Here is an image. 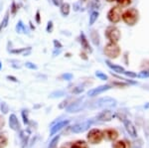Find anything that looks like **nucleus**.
Returning a JSON list of instances; mask_svg holds the SVG:
<instances>
[{
	"label": "nucleus",
	"instance_id": "obj_4",
	"mask_svg": "<svg viewBox=\"0 0 149 148\" xmlns=\"http://www.w3.org/2000/svg\"><path fill=\"white\" fill-rule=\"evenodd\" d=\"M121 15H122V8L118 5L113 6L109 9L107 14V18L112 25L117 24L121 21Z\"/></svg>",
	"mask_w": 149,
	"mask_h": 148
},
{
	"label": "nucleus",
	"instance_id": "obj_11",
	"mask_svg": "<svg viewBox=\"0 0 149 148\" xmlns=\"http://www.w3.org/2000/svg\"><path fill=\"white\" fill-rule=\"evenodd\" d=\"M79 41L81 43V46L83 48V50L85 52H88V53H92L93 52V49L90 45V42H88V38H86V34L84 32H81L80 34V38H79Z\"/></svg>",
	"mask_w": 149,
	"mask_h": 148
},
{
	"label": "nucleus",
	"instance_id": "obj_19",
	"mask_svg": "<svg viewBox=\"0 0 149 148\" xmlns=\"http://www.w3.org/2000/svg\"><path fill=\"white\" fill-rule=\"evenodd\" d=\"M90 37H91V40H92L93 44L95 45V46H98V45L100 44V35H98V33L95 30H92V31H91Z\"/></svg>",
	"mask_w": 149,
	"mask_h": 148
},
{
	"label": "nucleus",
	"instance_id": "obj_42",
	"mask_svg": "<svg viewBox=\"0 0 149 148\" xmlns=\"http://www.w3.org/2000/svg\"><path fill=\"white\" fill-rule=\"evenodd\" d=\"M123 75H125L126 77H129V78H136L137 77V74L133 73V72H129V71H125L123 73Z\"/></svg>",
	"mask_w": 149,
	"mask_h": 148
},
{
	"label": "nucleus",
	"instance_id": "obj_48",
	"mask_svg": "<svg viewBox=\"0 0 149 148\" xmlns=\"http://www.w3.org/2000/svg\"><path fill=\"white\" fill-rule=\"evenodd\" d=\"M81 58H83L84 60H88V57H86L85 53H81Z\"/></svg>",
	"mask_w": 149,
	"mask_h": 148
},
{
	"label": "nucleus",
	"instance_id": "obj_45",
	"mask_svg": "<svg viewBox=\"0 0 149 148\" xmlns=\"http://www.w3.org/2000/svg\"><path fill=\"white\" fill-rule=\"evenodd\" d=\"M6 79H7V80H9V81H11V82H13V83H18L17 78L13 77V76H7Z\"/></svg>",
	"mask_w": 149,
	"mask_h": 148
},
{
	"label": "nucleus",
	"instance_id": "obj_25",
	"mask_svg": "<svg viewBox=\"0 0 149 148\" xmlns=\"http://www.w3.org/2000/svg\"><path fill=\"white\" fill-rule=\"evenodd\" d=\"M100 5V1L98 0H90L88 1V9L90 10H93V11H95V9H97L98 8Z\"/></svg>",
	"mask_w": 149,
	"mask_h": 148
},
{
	"label": "nucleus",
	"instance_id": "obj_14",
	"mask_svg": "<svg viewBox=\"0 0 149 148\" xmlns=\"http://www.w3.org/2000/svg\"><path fill=\"white\" fill-rule=\"evenodd\" d=\"M9 127L11 128L12 130L14 131H19L20 130V123H19V120L17 118V116L14 113L10 114L9 116Z\"/></svg>",
	"mask_w": 149,
	"mask_h": 148
},
{
	"label": "nucleus",
	"instance_id": "obj_51",
	"mask_svg": "<svg viewBox=\"0 0 149 148\" xmlns=\"http://www.w3.org/2000/svg\"><path fill=\"white\" fill-rule=\"evenodd\" d=\"M62 148H68V146H66V145H64V146L62 147Z\"/></svg>",
	"mask_w": 149,
	"mask_h": 148
},
{
	"label": "nucleus",
	"instance_id": "obj_31",
	"mask_svg": "<svg viewBox=\"0 0 149 148\" xmlns=\"http://www.w3.org/2000/svg\"><path fill=\"white\" fill-rule=\"evenodd\" d=\"M21 115H22V118H23V122H24V124H29L28 110H26V109H23L22 113H21Z\"/></svg>",
	"mask_w": 149,
	"mask_h": 148
},
{
	"label": "nucleus",
	"instance_id": "obj_29",
	"mask_svg": "<svg viewBox=\"0 0 149 148\" xmlns=\"http://www.w3.org/2000/svg\"><path fill=\"white\" fill-rule=\"evenodd\" d=\"M0 109H1V111L3 113V114L8 113V111H9L8 104H7L5 101H1L0 102Z\"/></svg>",
	"mask_w": 149,
	"mask_h": 148
},
{
	"label": "nucleus",
	"instance_id": "obj_9",
	"mask_svg": "<svg viewBox=\"0 0 149 148\" xmlns=\"http://www.w3.org/2000/svg\"><path fill=\"white\" fill-rule=\"evenodd\" d=\"M110 89H111V85H100V87H97V88H95V89H93V90H90L86 94H88V97H97V95L102 94V92H107V90H109Z\"/></svg>",
	"mask_w": 149,
	"mask_h": 148
},
{
	"label": "nucleus",
	"instance_id": "obj_28",
	"mask_svg": "<svg viewBox=\"0 0 149 148\" xmlns=\"http://www.w3.org/2000/svg\"><path fill=\"white\" fill-rule=\"evenodd\" d=\"M112 148H126V144L122 140H118L112 143Z\"/></svg>",
	"mask_w": 149,
	"mask_h": 148
},
{
	"label": "nucleus",
	"instance_id": "obj_37",
	"mask_svg": "<svg viewBox=\"0 0 149 148\" xmlns=\"http://www.w3.org/2000/svg\"><path fill=\"white\" fill-rule=\"evenodd\" d=\"M53 29H54V23H53V21H51V20L48 21L47 26H46V31L48 33H52Z\"/></svg>",
	"mask_w": 149,
	"mask_h": 148
},
{
	"label": "nucleus",
	"instance_id": "obj_1",
	"mask_svg": "<svg viewBox=\"0 0 149 148\" xmlns=\"http://www.w3.org/2000/svg\"><path fill=\"white\" fill-rule=\"evenodd\" d=\"M121 19L126 25L134 26L139 20V12L135 8H128L122 12Z\"/></svg>",
	"mask_w": 149,
	"mask_h": 148
},
{
	"label": "nucleus",
	"instance_id": "obj_2",
	"mask_svg": "<svg viewBox=\"0 0 149 148\" xmlns=\"http://www.w3.org/2000/svg\"><path fill=\"white\" fill-rule=\"evenodd\" d=\"M103 53H104V55L107 57V58L116 59V58H118V57L120 56L121 49H120V47L118 46V44H117V43L109 42L104 46Z\"/></svg>",
	"mask_w": 149,
	"mask_h": 148
},
{
	"label": "nucleus",
	"instance_id": "obj_17",
	"mask_svg": "<svg viewBox=\"0 0 149 148\" xmlns=\"http://www.w3.org/2000/svg\"><path fill=\"white\" fill-rule=\"evenodd\" d=\"M105 64L107 65V67L110 69V70H112L115 73H118V74H123L124 72H125V69L123 68V67L119 66V65H115V64H112L111 62L109 61V60H107L105 61Z\"/></svg>",
	"mask_w": 149,
	"mask_h": 148
},
{
	"label": "nucleus",
	"instance_id": "obj_26",
	"mask_svg": "<svg viewBox=\"0 0 149 148\" xmlns=\"http://www.w3.org/2000/svg\"><path fill=\"white\" fill-rule=\"evenodd\" d=\"M19 10V7H18V4L16 3L15 1H12L11 5H10V9H9V12H10V14L12 16H15L16 14H17V12Z\"/></svg>",
	"mask_w": 149,
	"mask_h": 148
},
{
	"label": "nucleus",
	"instance_id": "obj_5",
	"mask_svg": "<svg viewBox=\"0 0 149 148\" xmlns=\"http://www.w3.org/2000/svg\"><path fill=\"white\" fill-rule=\"evenodd\" d=\"M86 138H88V141L91 144H98L103 139L102 131H100V129H92L88 132Z\"/></svg>",
	"mask_w": 149,
	"mask_h": 148
},
{
	"label": "nucleus",
	"instance_id": "obj_10",
	"mask_svg": "<svg viewBox=\"0 0 149 148\" xmlns=\"http://www.w3.org/2000/svg\"><path fill=\"white\" fill-rule=\"evenodd\" d=\"M115 113L111 110H103L100 113L97 114V119L98 121H102V122H105V121H110L112 120L115 117Z\"/></svg>",
	"mask_w": 149,
	"mask_h": 148
},
{
	"label": "nucleus",
	"instance_id": "obj_7",
	"mask_svg": "<svg viewBox=\"0 0 149 148\" xmlns=\"http://www.w3.org/2000/svg\"><path fill=\"white\" fill-rule=\"evenodd\" d=\"M93 123V120H86L84 122L78 123V124H74L73 127H72V131L74 133H81V132H85L86 130H88V128L92 126V124Z\"/></svg>",
	"mask_w": 149,
	"mask_h": 148
},
{
	"label": "nucleus",
	"instance_id": "obj_24",
	"mask_svg": "<svg viewBox=\"0 0 149 148\" xmlns=\"http://www.w3.org/2000/svg\"><path fill=\"white\" fill-rule=\"evenodd\" d=\"M29 49H31V47H27V48H20V49H12V50H8V52L10 54H15V55H23L26 51H28Z\"/></svg>",
	"mask_w": 149,
	"mask_h": 148
},
{
	"label": "nucleus",
	"instance_id": "obj_8",
	"mask_svg": "<svg viewBox=\"0 0 149 148\" xmlns=\"http://www.w3.org/2000/svg\"><path fill=\"white\" fill-rule=\"evenodd\" d=\"M120 120H122V122H123L124 127H125L127 133H128V134L133 138L137 137V131H136V128L134 127V125L132 124L131 121L128 120L127 118H124V117H122V118L120 117Z\"/></svg>",
	"mask_w": 149,
	"mask_h": 148
},
{
	"label": "nucleus",
	"instance_id": "obj_44",
	"mask_svg": "<svg viewBox=\"0 0 149 148\" xmlns=\"http://www.w3.org/2000/svg\"><path fill=\"white\" fill-rule=\"evenodd\" d=\"M4 125H5V119L2 115H0V130L4 127Z\"/></svg>",
	"mask_w": 149,
	"mask_h": 148
},
{
	"label": "nucleus",
	"instance_id": "obj_13",
	"mask_svg": "<svg viewBox=\"0 0 149 148\" xmlns=\"http://www.w3.org/2000/svg\"><path fill=\"white\" fill-rule=\"evenodd\" d=\"M102 137L107 141H114L118 137V132L115 129H105L102 131Z\"/></svg>",
	"mask_w": 149,
	"mask_h": 148
},
{
	"label": "nucleus",
	"instance_id": "obj_46",
	"mask_svg": "<svg viewBox=\"0 0 149 148\" xmlns=\"http://www.w3.org/2000/svg\"><path fill=\"white\" fill-rule=\"evenodd\" d=\"M61 52H62V49H55L54 50V52H53V57H57L58 55H60L61 54Z\"/></svg>",
	"mask_w": 149,
	"mask_h": 148
},
{
	"label": "nucleus",
	"instance_id": "obj_41",
	"mask_svg": "<svg viewBox=\"0 0 149 148\" xmlns=\"http://www.w3.org/2000/svg\"><path fill=\"white\" fill-rule=\"evenodd\" d=\"M137 77L141 78V79H145V78H148L149 77V72L148 71H142L137 75Z\"/></svg>",
	"mask_w": 149,
	"mask_h": 148
},
{
	"label": "nucleus",
	"instance_id": "obj_50",
	"mask_svg": "<svg viewBox=\"0 0 149 148\" xmlns=\"http://www.w3.org/2000/svg\"><path fill=\"white\" fill-rule=\"evenodd\" d=\"M107 2H113V1H115V0H107Z\"/></svg>",
	"mask_w": 149,
	"mask_h": 148
},
{
	"label": "nucleus",
	"instance_id": "obj_38",
	"mask_svg": "<svg viewBox=\"0 0 149 148\" xmlns=\"http://www.w3.org/2000/svg\"><path fill=\"white\" fill-rule=\"evenodd\" d=\"M84 88L83 87H76V88H74V90H72V92L74 94H81V92H84Z\"/></svg>",
	"mask_w": 149,
	"mask_h": 148
},
{
	"label": "nucleus",
	"instance_id": "obj_6",
	"mask_svg": "<svg viewBox=\"0 0 149 148\" xmlns=\"http://www.w3.org/2000/svg\"><path fill=\"white\" fill-rule=\"evenodd\" d=\"M117 101H115L112 97H102V99H98L95 102V104L93 106V107H114L116 106Z\"/></svg>",
	"mask_w": 149,
	"mask_h": 148
},
{
	"label": "nucleus",
	"instance_id": "obj_40",
	"mask_svg": "<svg viewBox=\"0 0 149 148\" xmlns=\"http://www.w3.org/2000/svg\"><path fill=\"white\" fill-rule=\"evenodd\" d=\"M53 44H54V48L55 49H62L63 48V44H62L60 41H58V40H53Z\"/></svg>",
	"mask_w": 149,
	"mask_h": 148
},
{
	"label": "nucleus",
	"instance_id": "obj_36",
	"mask_svg": "<svg viewBox=\"0 0 149 148\" xmlns=\"http://www.w3.org/2000/svg\"><path fill=\"white\" fill-rule=\"evenodd\" d=\"M7 144V138L4 135L0 134V148H4Z\"/></svg>",
	"mask_w": 149,
	"mask_h": 148
},
{
	"label": "nucleus",
	"instance_id": "obj_35",
	"mask_svg": "<svg viewBox=\"0 0 149 148\" xmlns=\"http://www.w3.org/2000/svg\"><path fill=\"white\" fill-rule=\"evenodd\" d=\"M73 78H74L73 74H70V73L63 74V75L61 76V79L64 81H71V80H73Z\"/></svg>",
	"mask_w": 149,
	"mask_h": 148
},
{
	"label": "nucleus",
	"instance_id": "obj_18",
	"mask_svg": "<svg viewBox=\"0 0 149 148\" xmlns=\"http://www.w3.org/2000/svg\"><path fill=\"white\" fill-rule=\"evenodd\" d=\"M15 31H16V33H18V34H29L27 27H26V25L23 23L22 20H19L17 24H16Z\"/></svg>",
	"mask_w": 149,
	"mask_h": 148
},
{
	"label": "nucleus",
	"instance_id": "obj_27",
	"mask_svg": "<svg viewBox=\"0 0 149 148\" xmlns=\"http://www.w3.org/2000/svg\"><path fill=\"white\" fill-rule=\"evenodd\" d=\"M66 95L65 92L63 90H57V92H53L51 94L49 95L50 99H57V97H64Z\"/></svg>",
	"mask_w": 149,
	"mask_h": 148
},
{
	"label": "nucleus",
	"instance_id": "obj_33",
	"mask_svg": "<svg viewBox=\"0 0 149 148\" xmlns=\"http://www.w3.org/2000/svg\"><path fill=\"white\" fill-rule=\"evenodd\" d=\"M95 76H97V77L100 79V80H102V81H107V76L105 75L104 73H102V72H100V71H97L95 72Z\"/></svg>",
	"mask_w": 149,
	"mask_h": 148
},
{
	"label": "nucleus",
	"instance_id": "obj_32",
	"mask_svg": "<svg viewBox=\"0 0 149 148\" xmlns=\"http://www.w3.org/2000/svg\"><path fill=\"white\" fill-rule=\"evenodd\" d=\"M24 66L26 67L27 69H29V70H38V67L36 64L34 63H32V62H26L25 64H24Z\"/></svg>",
	"mask_w": 149,
	"mask_h": 148
},
{
	"label": "nucleus",
	"instance_id": "obj_3",
	"mask_svg": "<svg viewBox=\"0 0 149 148\" xmlns=\"http://www.w3.org/2000/svg\"><path fill=\"white\" fill-rule=\"evenodd\" d=\"M104 35H105V37H107V39L109 40V42H112V43H118L121 38L120 30L115 25L109 26V27L105 29Z\"/></svg>",
	"mask_w": 149,
	"mask_h": 148
},
{
	"label": "nucleus",
	"instance_id": "obj_16",
	"mask_svg": "<svg viewBox=\"0 0 149 148\" xmlns=\"http://www.w3.org/2000/svg\"><path fill=\"white\" fill-rule=\"evenodd\" d=\"M60 13L63 17H68L71 13V4L68 2H63L60 5Z\"/></svg>",
	"mask_w": 149,
	"mask_h": 148
},
{
	"label": "nucleus",
	"instance_id": "obj_12",
	"mask_svg": "<svg viewBox=\"0 0 149 148\" xmlns=\"http://www.w3.org/2000/svg\"><path fill=\"white\" fill-rule=\"evenodd\" d=\"M84 104L81 102V99H77L74 102H72L71 104L68 106V108H67V111L70 113H78V111H80L81 109L84 108Z\"/></svg>",
	"mask_w": 149,
	"mask_h": 148
},
{
	"label": "nucleus",
	"instance_id": "obj_23",
	"mask_svg": "<svg viewBox=\"0 0 149 148\" xmlns=\"http://www.w3.org/2000/svg\"><path fill=\"white\" fill-rule=\"evenodd\" d=\"M98 16H100V13H98V11H92V13H91L90 15V20H88V23H90V25L92 26L93 24L95 23V21L98 19Z\"/></svg>",
	"mask_w": 149,
	"mask_h": 148
},
{
	"label": "nucleus",
	"instance_id": "obj_15",
	"mask_svg": "<svg viewBox=\"0 0 149 148\" xmlns=\"http://www.w3.org/2000/svg\"><path fill=\"white\" fill-rule=\"evenodd\" d=\"M70 123V120H62V121H59L57 124H55L53 127L51 128V131H50V135H54L56 134L58 131H60L61 129H63L64 127H66L67 125H69Z\"/></svg>",
	"mask_w": 149,
	"mask_h": 148
},
{
	"label": "nucleus",
	"instance_id": "obj_43",
	"mask_svg": "<svg viewBox=\"0 0 149 148\" xmlns=\"http://www.w3.org/2000/svg\"><path fill=\"white\" fill-rule=\"evenodd\" d=\"M51 2L53 3V5L56 6V7H60L62 3H63V0H51Z\"/></svg>",
	"mask_w": 149,
	"mask_h": 148
},
{
	"label": "nucleus",
	"instance_id": "obj_21",
	"mask_svg": "<svg viewBox=\"0 0 149 148\" xmlns=\"http://www.w3.org/2000/svg\"><path fill=\"white\" fill-rule=\"evenodd\" d=\"M9 15H10V12H9V10H7L5 15H4L3 19H2V21L0 22V32H2V30H4L7 26H8V24H9Z\"/></svg>",
	"mask_w": 149,
	"mask_h": 148
},
{
	"label": "nucleus",
	"instance_id": "obj_47",
	"mask_svg": "<svg viewBox=\"0 0 149 148\" xmlns=\"http://www.w3.org/2000/svg\"><path fill=\"white\" fill-rule=\"evenodd\" d=\"M29 25H30V28H31V30H35L36 28H35V26L33 25V23H32V21H29Z\"/></svg>",
	"mask_w": 149,
	"mask_h": 148
},
{
	"label": "nucleus",
	"instance_id": "obj_39",
	"mask_svg": "<svg viewBox=\"0 0 149 148\" xmlns=\"http://www.w3.org/2000/svg\"><path fill=\"white\" fill-rule=\"evenodd\" d=\"M35 22L37 24H40L41 23V11L38 9L35 13Z\"/></svg>",
	"mask_w": 149,
	"mask_h": 148
},
{
	"label": "nucleus",
	"instance_id": "obj_34",
	"mask_svg": "<svg viewBox=\"0 0 149 148\" xmlns=\"http://www.w3.org/2000/svg\"><path fill=\"white\" fill-rule=\"evenodd\" d=\"M59 139H60V135H58V136L53 138L52 141L50 142V144H49V146H48V148H55V147H56V145H57L58 141H59Z\"/></svg>",
	"mask_w": 149,
	"mask_h": 148
},
{
	"label": "nucleus",
	"instance_id": "obj_20",
	"mask_svg": "<svg viewBox=\"0 0 149 148\" xmlns=\"http://www.w3.org/2000/svg\"><path fill=\"white\" fill-rule=\"evenodd\" d=\"M29 135H30V131H29V130L21 131L20 139H21V143H22V147L23 148L27 145V142H28V139H29Z\"/></svg>",
	"mask_w": 149,
	"mask_h": 148
},
{
	"label": "nucleus",
	"instance_id": "obj_30",
	"mask_svg": "<svg viewBox=\"0 0 149 148\" xmlns=\"http://www.w3.org/2000/svg\"><path fill=\"white\" fill-rule=\"evenodd\" d=\"M119 7H126L131 3V0H115Z\"/></svg>",
	"mask_w": 149,
	"mask_h": 148
},
{
	"label": "nucleus",
	"instance_id": "obj_22",
	"mask_svg": "<svg viewBox=\"0 0 149 148\" xmlns=\"http://www.w3.org/2000/svg\"><path fill=\"white\" fill-rule=\"evenodd\" d=\"M70 148H88V145L84 140H78V141L72 143L70 145Z\"/></svg>",
	"mask_w": 149,
	"mask_h": 148
},
{
	"label": "nucleus",
	"instance_id": "obj_49",
	"mask_svg": "<svg viewBox=\"0 0 149 148\" xmlns=\"http://www.w3.org/2000/svg\"><path fill=\"white\" fill-rule=\"evenodd\" d=\"M1 70H2V62L0 61V71H1Z\"/></svg>",
	"mask_w": 149,
	"mask_h": 148
}]
</instances>
